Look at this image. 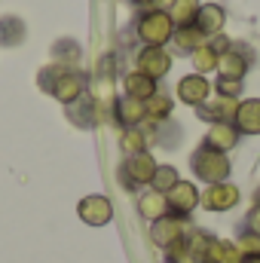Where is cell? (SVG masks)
I'll list each match as a JSON object with an SVG mask.
<instances>
[{"label": "cell", "mask_w": 260, "mask_h": 263, "mask_svg": "<svg viewBox=\"0 0 260 263\" xmlns=\"http://www.w3.org/2000/svg\"><path fill=\"white\" fill-rule=\"evenodd\" d=\"M181 181V175H178V168L175 165H159L156 168V175H153V181H150V190H156V193H169L175 184Z\"/></svg>", "instance_id": "22"}, {"label": "cell", "mask_w": 260, "mask_h": 263, "mask_svg": "<svg viewBox=\"0 0 260 263\" xmlns=\"http://www.w3.org/2000/svg\"><path fill=\"white\" fill-rule=\"evenodd\" d=\"M208 95H211V83H208L202 73H187V77L178 83V98H181L184 104L199 107Z\"/></svg>", "instance_id": "12"}, {"label": "cell", "mask_w": 260, "mask_h": 263, "mask_svg": "<svg viewBox=\"0 0 260 263\" xmlns=\"http://www.w3.org/2000/svg\"><path fill=\"white\" fill-rule=\"evenodd\" d=\"M202 263H242V251L236 242H224V239H214V245L208 248L205 260Z\"/></svg>", "instance_id": "21"}, {"label": "cell", "mask_w": 260, "mask_h": 263, "mask_svg": "<svg viewBox=\"0 0 260 263\" xmlns=\"http://www.w3.org/2000/svg\"><path fill=\"white\" fill-rule=\"evenodd\" d=\"M239 187L236 184H230V181H224V184H211L202 196H199V205L205 208V211H230V208H236L239 205Z\"/></svg>", "instance_id": "7"}, {"label": "cell", "mask_w": 260, "mask_h": 263, "mask_svg": "<svg viewBox=\"0 0 260 263\" xmlns=\"http://www.w3.org/2000/svg\"><path fill=\"white\" fill-rule=\"evenodd\" d=\"M217 59H220V55H217V49H214L211 43L199 46V49L193 52V67H196V73H202V77H205L208 70H217Z\"/></svg>", "instance_id": "23"}, {"label": "cell", "mask_w": 260, "mask_h": 263, "mask_svg": "<svg viewBox=\"0 0 260 263\" xmlns=\"http://www.w3.org/2000/svg\"><path fill=\"white\" fill-rule=\"evenodd\" d=\"M224 22H227V12H224V6H217V3H205V6H199V15H196V28L211 40V37H217L220 31H224Z\"/></svg>", "instance_id": "15"}, {"label": "cell", "mask_w": 260, "mask_h": 263, "mask_svg": "<svg viewBox=\"0 0 260 263\" xmlns=\"http://www.w3.org/2000/svg\"><path fill=\"white\" fill-rule=\"evenodd\" d=\"M129 3H135V6H153V0H129Z\"/></svg>", "instance_id": "29"}, {"label": "cell", "mask_w": 260, "mask_h": 263, "mask_svg": "<svg viewBox=\"0 0 260 263\" xmlns=\"http://www.w3.org/2000/svg\"><path fill=\"white\" fill-rule=\"evenodd\" d=\"M138 214L144 217V220H159L162 214H169V205H165V196L162 193H156V190H147V193H141L138 196Z\"/></svg>", "instance_id": "18"}, {"label": "cell", "mask_w": 260, "mask_h": 263, "mask_svg": "<svg viewBox=\"0 0 260 263\" xmlns=\"http://www.w3.org/2000/svg\"><path fill=\"white\" fill-rule=\"evenodd\" d=\"M114 117H117V123H120L123 129H138V126L147 120L144 101H138V98H129V95L117 98V101H114Z\"/></svg>", "instance_id": "11"}, {"label": "cell", "mask_w": 260, "mask_h": 263, "mask_svg": "<svg viewBox=\"0 0 260 263\" xmlns=\"http://www.w3.org/2000/svg\"><path fill=\"white\" fill-rule=\"evenodd\" d=\"M214 92H217V95H224V98H239V95H242V80L217 77V83H214Z\"/></svg>", "instance_id": "26"}, {"label": "cell", "mask_w": 260, "mask_h": 263, "mask_svg": "<svg viewBox=\"0 0 260 263\" xmlns=\"http://www.w3.org/2000/svg\"><path fill=\"white\" fill-rule=\"evenodd\" d=\"M242 263H260V251H251V254H242Z\"/></svg>", "instance_id": "28"}, {"label": "cell", "mask_w": 260, "mask_h": 263, "mask_svg": "<svg viewBox=\"0 0 260 263\" xmlns=\"http://www.w3.org/2000/svg\"><path fill=\"white\" fill-rule=\"evenodd\" d=\"M184 233H187V217H178V214H162L159 220L150 223V239L162 251H172L175 245H181Z\"/></svg>", "instance_id": "5"}, {"label": "cell", "mask_w": 260, "mask_h": 263, "mask_svg": "<svg viewBox=\"0 0 260 263\" xmlns=\"http://www.w3.org/2000/svg\"><path fill=\"white\" fill-rule=\"evenodd\" d=\"M172 43L178 46V52H190V55H193L199 46H205V43H208V37H205L196 25H187V28H175Z\"/></svg>", "instance_id": "19"}, {"label": "cell", "mask_w": 260, "mask_h": 263, "mask_svg": "<svg viewBox=\"0 0 260 263\" xmlns=\"http://www.w3.org/2000/svg\"><path fill=\"white\" fill-rule=\"evenodd\" d=\"M138 28V37L144 40V46H165L172 37H175V22L165 9H147L138 15L135 22Z\"/></svg>", "instance_id": "3"}, {"label": "cell", "mask_w": 260, "mask_h": 263, "mask_svg": "<svg viewBox=\"0 0 260 263\" xmlns=\"http://www.w3.org/2000/svg\"><path fill=\"white\" fill-rule=\"evenodd\" d=\"M190 168H193V175L199 181H205L208 187L211 184H224L227 178H230V159H227V153H217V150H211V147H199L193 150V156H190Z\"/></svg>", "instance_id": "2"}, {"label": "cell", "mask_w": 260, "mask_h": 263, "mask_svg": "<svg viewBox=\"0 0 260 263\" xmlns=\"http://www.w3.org/2000/svg\"><path fill=\"white\" fill-rule=\"evenodd\" d=\"M77 214H80V220L89 223V227H104V223H110V217H114V205H110V199L107 196L92 193V196L80 199Z\"/></svg>", "instance_id": "6"}, {"label": "cell", "mask_w": 260, "mask_h": 263, "mask_svg": "<svg viewBox=\"0 0 260 263\" xmlns=\"http://www.w3.org/2000/svg\"><path fill=\"white\" fill-rule=\"evenodd\" d=\"M123 86H126V95H129V98H138V101H147V98H153V95L159 92V89H156V80H150V77L141 73V70L126 73Z\"/></svg>", "instance_id": "17"}, {"label": "cell", "mask_w": 260, "mask_h": 263, "mask_svg": "<svg viewBox=\"0 0 260 263\" xmlns=\"http://www.w3.org/2000/svg\"><path fill=\"white\" fill-rule=\"evenodd\" d=\"M162 263H175V260H169V257H165V260H162Z\"/></svg>", "instance_id": "31"}, {"label": "cell", "mask_w": 260, "mask_h": 263, "mask_svg": "<svg viewBox=\"0 0 260 263\" xmlns=\"http://www.w3.org/2000/svg\"><path fill=\"white\" fill-rule=\"evenodd\" d=\"M233 126L239 129V135H260V98H245L236 107Z\"/></svg>", "instance_id": "13"}, {"label": "cell", "mask_w": 260, "mask_h": 263, "mask_svg": "<svg viewBox=\"0 0 260 263\" xmlns=\"http://www.w3.org/2000/svg\"><path fill=\"white\" fill-rule=\"evenodd\" d=\"M138 70L141 73H147L150 80H159V77H165L169 73V67H172V55L162 49V46H144L141 52H138Z\"/></svg>", "instance_id": "9"}, {"label": "cell", "mask_w": 260, "mask_h": 263, "mask_svg": "<svg viewBox=\"0 0 260 263\" xmlns=\"http://www.w3.org/2000/svg\"><path fill=\"white\" fill-rule=\"evenodd\" d=\"M248 70V55L242 52V46L236 49H227L220 59H217V77H230V80H242Z\"/></svg>", "instance_id": "16"}, {"label": "cell", "mask_w": 260, "mask_h": 263, "mask_svg": "<svg viewBox=\"0 0 260 263\" xmlns=\"http://www.w3.org/2000/svg\"><path fill=\"white\" fill-rule=\"evenodd\" d=\"M156 159L147 153V150H138V153H129L126 159H123V165H120V184L126 187V190H141V187H150V181H153V175H156Z\"/></svg>", "instance_id": "4"}, {"label": "cell", "mask_w": 260, "mask_h": 263, "mask_svg": "<svg viewBox=\"0 0 260 263\" xmlns=\"http://www.w3.org/2000/svg\"><path fill=\"white\" fill-rule=\"evenodd\" d=\"M242 233L260 239V205H254V208L248 211V217H245V223H242Z\"/></svg>", "instance_id": "27"}, {"label": "cell", "mask_w": 260, "mask_h": 263, "mask_svg": "<svg viewBox=\"0 0 260 263\" xmlns=\"http://www.w3.org/2000/svg\"><path fill=\"white\" fill-rule=\"evenodd\" d=\"M236 107H239V101H236V98L214 95V98H205V101L196 107V114H199L202 120H208V123H233Z\"/></svg>", "instance_id": "10"}, {"label": "cell", "mask_w": 260, "mask_h": 263, "mask_svg": "<svg viewBox=\"0 0 260 263\" xmlns=\"http://www.w3.org/2000/svg\"><path fill=\"white\" fill-rule=\"evenodd\" d=\"M202 144L211 147V150H217V153H230L239 144V129L233 123H211V129H208Z\"/></svg>", "instance_id": "14"}, {"label": "cell", "mask_w": 260, "mask_h": 263, "mask_svg": "<svg viewBox=\"0 0 260 263\" xmlns=\"http://www.w3.org/2000/svg\"><path fill=\"white\" fill-rule=\"evenodd\" d=\"M199 0H172V6L165 9L169 15H172V22H175V28H187V25H193L196 15H199Z\"/></svg>", "instance_id": "20"}, {"label": "cell", "mask_w": 260, "mask_h": 263, "mask_svg": "<svg viewBox=\"0 0 260 263\" xmlns=\"http://www.w3.org/2000/svg\"><path fill=\"white\" fill-rule=\"evenodd\" d=\"M120 147H123L126 156H129V153H138V150H144V132L141 129H123V135H120Z\"/></svg>", "instance_id": "25"}, {"label": "cell", "mask_w": 260, "mask_h": 263, "mask_svg": "<svg viewBox=\"0 0 260 263\" xmlns=\"http://www.w3.org/2000/svg\"><path fill=\"white\" fill-rule=\"evenodd\" d=\"M199 190H196V184L190 181H178L169 193H165V205H169V214H178V217H190V211H193L196 205H199Z\"/></svg>", "instance_id": "8"}, {"label": "cell", "mask_w": 260, "mask_h": 263, "mask_svg": "<svg viewBox=\"0 0 260 263\" xmlns=\"http://www.w3.org/2000/svg\"><path fill=\"white\" fill-rule=\"evenodd\" d=\"M254 205H260V187H257V193H254Z\"/></svg>", "instance_id": "30"}, {"label": "cell", "mask_w": 260, "mask_h": 263, "mask_svg": "<svg viewBox=\"0 0 260 263\" xmlns=\"http://www.w3.org/2000/svg\"><path fill=\"white\" fill-rule=\"evenodd\" d=\"M40 86L62 104H77L86 92V77L80 70H70V67L52 65L46 70H40Z\"/></svg>", "instance_id": "1"}, {"label": "cell", "mask_w": 260, "mask_h": 263, "mask_svg": "<svg viewBox=\"0 0 260 263\" xmlns=\"http://www.w3.org/2000/svg\"><path fill=\"white\" fill-rule=\"evenodd\" d=\"M144 110H147V120H165L172 114V98L165 92H156L153 98L144 101Z\"/></svg>", "instance_id": "24"}]
</instances>
